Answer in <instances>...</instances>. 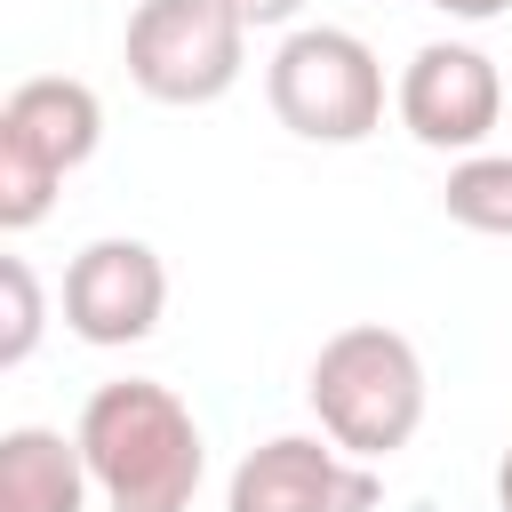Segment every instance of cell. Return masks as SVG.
Wrapping results in <instances>:
<instances>
[{
  "label": "cell",
  "mask_w": 512,
  "mask_h": 512,
  "mask_svg": "<svg viewBox=\"0 0 512 512\" xmlns=\"http://www.w3.org/2000/svg\"><path fill=\"white\" fill-rule=\"evenodd\" d=\"M440 16H464V24H488V16H504L512 0H432Z\"/></svg>",
  "instance_id": "cell-12"
},
{
  "label": "cell",
  "mask_w": 512,
  "mask_h": 512,
  "mask_svg": "<svg viewBox=\"0 0 512 512\" xmlns=\"http://www.w3.org/2000/svg\"><path fill=\"white\" fill-rule=\"evenodd\" d=\"M168 312V264L144 240H88L64 264V328L80 344H144Z\"/></svg>",
  "instance_id": "cell-7"
},
{
  "label": "cell",
  "mask_w": 512,
  "mask_h": 512,
  "mask_svg": "<svg viewBox=\"0 0 512 512\" xmlns=\"http://www.w3.org/2000/svg\"><path fill=\"white\" fill-rule=\"evenodd\" d=\"M440 208L464 224V232H488V240H512V152H464L440 184Z\"/></svg>",
  "instance_id": "cell-10"
},
{
  "label": "cell",
  "mask_w": 512,
  "mask_h": 512,
  "mask_svg": "<svg viewBox=\"0 0 512 512\" xmlns=\"http://www.w3.org/2000/svg\"><path fill=\"white\" fill-rule=\"evenodd\" d=\"M248 64V16L232 0H144L128 16V80L152 104H216Z\"/></svg>",
  "instance_id": "cell-5"
},
{
  "label": "cell",
  "mask_w": 512,
  "mask_h": 512,
  "mask_svg": "<svg viewBox=\"0 0 512 512\" xmlns=\"http://www.w3.org/2000/svg\"><path fill=\"white\" fill-rule=\"evenodd\" d=\"M0 296H8V320H0V368H24L32 344H40V280L24 256H0Z\"/></svg>",
  "instance_id": "cell-11"
},
{
  "label": "cell",
  "mask_w": 512,
  "mask_h": 512,
  "mask_svg": "<svg viewBox=\"0 0 512 512\" xmlns=\"http://www.w3.org/2000/svg\"><path fill=\"white\" fill-rule=\"evenodd\" d=\"M304 392H312L320 432H328L336 448L368 456V464L400 456V448L416 440V424H424V360H416V344H408L400 328H384V320L336 328V336L320 344Z\"/></svg>",
  "instance_id": "cell-2"
},
{
  "label": "cell",
  "mask_w": 512,
  "mask_h": 512,
  "mask_svg": "<svg viewBox=\"0 0 512 512\" xmlns=\"http://www.w3.org/2000/svg\"><path fill=\"white\" fill-rule=\"evenodd\" d=\"M232 8H240L248 24H288V16L304 8V0H232Z\"/></svg>",
  "instance_id": "cell-13"
},
{
  "label": "cell",
  "mask_w": 512,
  "mask_h": 512,
  "mask_svg": "<svg viewBox=\"0 0 512 512\" xmlns=\"http://www.w3.org/2000/svg\"><path fill=\"white\" fill-rule=\"evenodd\" d=\"M264 96H272L280 128H296L304 144H360L384 128V64L344 24L288 32L264 64Z\"/></svg>",
  "instance_id": "cell-4"
},
{
  "label": "cell",
  "mask_w": 512,
  "mask_h": 512,
  "mask_svg": "<svg viewBox=\"0 0 512 512\" xmlns=\"http://www.w3.org/2000/svg\"><path fill=\"white\" fill-rule=\"evenodd\" d=\"M368 504H376V464L312 432H280L248 448L224 488V512H368Z\"/></svg>",
  "instance_id": "cell-6"
},
{
  "label": "cell",
  "mask_w": 512,
  "mask_h": 512,
  "mask_svg": "<svg viewBox=\"0 0 512 512\" xmlns=\"http://www.w3.org/2000/svg\"><path fill=\"white\" fill-rule=\"evenodd\" d=\"M72 432H80V456H88L104 512H192L208 448H200L192 408L168 384H152V376L96 384Z\"/></svg>",
  "instance_id": "cell-1"
},
{
  "label": "cell",
  "mask_w": 512,
  "mask_h": 512,
  "mask_svg": "<svg viewBox=\"0 0 512 512\" xmlns=\"http://www.w3.org/2000/svg\"><path fill=\"white\" fill-rule=\"evenodd\" d=\"M104 144V104L88 80L40 72L0 104V232H32L56 208V184Z\"/></svg>",
  "instance_id": "cell-3"
},
{
  "label": "cell",
  "mask_w": 512,
  "mask_h": 512,
  "mask_svg": "<svg viewBox=\"0 0 512 512\" xmlns=\"http://www.w3.org/2000/svg\"><path fill=\"white\" fill-rule=\"evenodd\" d=\"M400 120L432 152H480L496 136V120H504V80H496V64L480 48L432 40L400 72Z\"/></svg>",
  "instance_id": "cell-8"
},
{
  "label": "cell",
  "mask_w": 512,
  "mask_h": 512,
  "mask_svg": "<svg viewBox=\"0 0 512 512\" xmlns=\"http://www.w3.org/2000/svg\"><path fill=\"white\" fill-rule=\"evenodd\" d=\"M496 504L512 512V448H504V464H496Z\"/></svg>",
  "instance_id": "cell-14"
},
{
  "label": "cell",
  "mask_w": 512,
  "mask_h": 512,
  "mask_svg": "<svg viewBox=\"0 0 512 512\" xmlns=\"http://www.w3.org/2000/svg\"><path fill=\"white\" fill-rule=\"evenodd\" d=\"M88 456L80 432H48V424H16L0 432V512H80L88 504Z\"/></svg>",
  "instance_id": "cell-9"
}]
</instances>
